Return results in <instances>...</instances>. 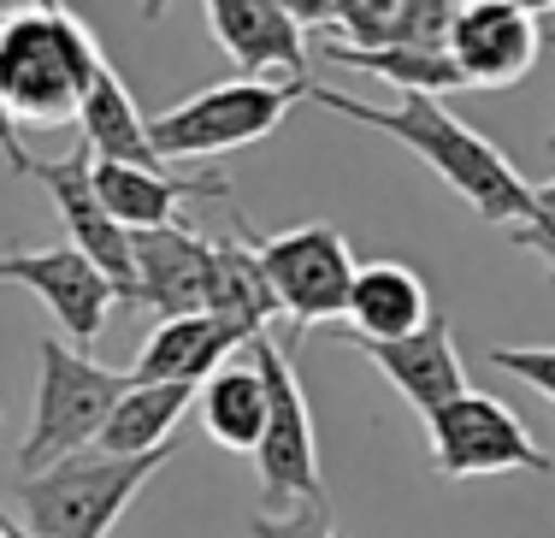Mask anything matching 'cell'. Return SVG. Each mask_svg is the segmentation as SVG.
<instances>
[{
	"instance_id": "44dd1931",
	"label": "cell",
	"mask_w": 555,
	"mask_h": 538,
	"mask_svg": "<svg viewBox=\"0 0 555 538\" xmlns=\"http://www.w3.org/2000/svg\"><path fill=\"white\" fill-rule=\"evenodd\" d=\"M195 402V385H137L118 397V409L107 420V432L95 438L101 456H154V450H171V426L190 414Z\"/></svg>"
},
{
	"instance_id": "5bb4252c",
	"label": "cell",
	"mask_w": 555,
	"mask_h": 538,
	"mask_svg": "<svg viewBox=\"0 0 555 538\" xmlns=\"http://www.w3.org/2000/svg\"><path fill=\"white\" fill-rule=\"evenodd\" d=\"M137 260V308L183 320V313H207V272H214V238L190 226L166 231H137L130 238Z\"/></svg>"
},
{
	"instance_id": "5b68a950",
	"label": "cell",
	"mask_w": 555,
	"mask_h": 538,
	"mask_svg": "<svg viewBox=\"0 0 555 538\" xmlns=\"http://www.w3.org/2000/svg\"><path fill=\"white\" fill-rule=\"evenodd\" d=\"M313 84V77H308ZM308 84H255V77H224V84L202 89V95L178 101V107L154 113L149 119V142L166 166L183 161H219L231 149H248V142L272 137L284 125L289 101L308 95Z\"/></svg>"
},
{
	"instance_id": "6da1fadb",
	"label": "cell",
	"mask_w": 555,
	"mask_h": 538,
	"mask_svg": "<svg viewBox=\"0 0 555 538\" xmlns=\"http://www.w3.org/2000/svg\"><path fill=\"white\" fill-rule=\"evenodd\" d=\"M308 101L313 107H332L337 119H354L378 137L402 142L408 154L438 172L485 226H532L538 214V190L514 172V161L496 149L491 137H479L467 119L443 107V101H396V107H373V101H354L343 89H325V84H308Z\"/></svg>"
},
{
	"instance_id": "3957f363",
	"label": "cell",
	"mask_w": 555,
	"mask_h": 538,
	"mask_svg": "<svg viewBox=\"0 0 555 538\" xmlns=\"http://www.w3.org/2000/svg\"><path fill=\"white\" fill-rule=\"evenodd\" d=\"M125 390H130V373L101 367L65 337H42L36 344V409H30V432L18 444V474L30 479L77 450H95V438L107 432Z\"/></svg>"
},
{
	"instance_id": "277c9868",
	"label": "cell",
	"mask_w": 555,
	"mask_h": 538,
	"mask_svg": "<svg viewBox=\"0 0 555 538\" xmlns=\"http://www.w3.org/2000/svg\"><path fill=\"white\" fill-rule=\"evenodd\" d=\"M171 462V450L154 456H101L77 450L65 462L42 467L18 491V521L36 538H107L113 521L137 503V491Z\"/></svg>"
},
{
	"instance_id": "484cf974",
	"label": "cell",
	"mask_w": 555,
	"mask_h": 538,
	"mask_svg": "<svg viewBox=\"0 0 555 538\" xmlns=\"http://www.w3.org/2000/svg\"><path fill=\"white\" fill-rule=\"evenodd\" d=\"M0 161L12 166V172H24L30 178V149H24V137H18V125H12V113H7V101H0Z\"/></svg>"
},
{
	"instance_id": "83f0119b",
	"label": "cell",
	"mask_w": 555,
	"mask_h": 538,
	"mask_svg": "<svg viewBox=\"0 0 555 538\" xmlns=\"http://www.w3.org/2000/svg\"><path fill=\"white\" fill-rule=\"evenodd\" d=\"M550 149H555V137H550Z\"/></svg>"
},
{
	"instance_id": "7402d4cb",
	"label": "cell",
	"mask_w": 555,
	"mask_h": 538,
	"mask_svg": "<svg viewBox=\"0 0 555 538\" xmlns=\"http://www.w3.org/2000/svg\"><path fill=\"white\" fill-rule=\"evenodd\" d=\"M325 54L354 65V72H373L385 84L402 89V101H443L449 89H461V72L449 65V54H426V48H378V54H354V48L325 42Z\"/></svg>"
},
{
	"instance_id": "d4e9b609",
	"label": "cell",
	"mask_w": 555,
	"mask_h": 538,
	"mask_svg": "<svg viewBox=\"0 0 555 538\" xmlns=\"http://www.w3.org/2000/svg\"><path fill=\"white\" fill-rule=\"evenodd\" d=\"M514 243L532 248V255H544V272H550V284H555V183L538 190V214H532V226L514 231Z\"/></svg>"
},
{
	"instance_id": "52a82bcc",
	"label": "cell",
	"mask_w": 555,
	"mask_h": 538,
	"mask_svg": "<svg viewBox=\"0 0 555 538\" xmlns=\"http://www.w3.org/2000/svg\"><path fill=\"white\" fill-rule=\"evenodd\" d=\"M248 361L267 379V438L255 450L260 485L272 497L267 509L313 503V497H325V485H320V444H313V414H308V390L296 379V361L272 332H260L248 344Z\"/></svg>"
},
{
	"instance_id": "8fae6325",
	"label": "cell",
	"mask_w": 555,
	"mask_h": 538,
	"mask_svg": "<svg viewBox=\"0 0 555 538\" xmlns=\"http://www.w3.org/2000/svg\"><path fill=\"white\" fill-rule=\"evenodd\" d=\"M89 166H95V161L77 149V154H65V161H36L30 178L42 183L48 195H54L65 231H72V248L95 260L101 279H107L113 291H118V302H130V308H137V260H130V231L118 226L107 207H101Z\"/></svg>"
},
{
	"instance_id": "7c38bea8",
	"label": "cell",
	"mask_w": 555,
	"mask_h": 538,
	"mask_svg": "<svg viewBox=\"0 0 555 538\" xmlns=\"http://www.w3.org/2000/svg\"><path fill=\"white\" fill-rule=\"evenodd\" d=\"M214 42L243 65L255 84H308V30L296 24L289 0H207Z\"/></svg>"
},
{
	"instance_id": "30bf717a",
	"label": "cell",
	"mask_w": 555,
	"mask_h": 538,
	"mask_svg": "<svg viewBox=\"0 0 555 538\" xmlns=\"http://www.w3.org/2000/svg\"><path fill=\"white\" fill-rule=\"evenodd\" d=\"M0 284L30 291L60 320V332L72 344H95L113 302H118V291L101 279V267L89 255H77L72 243L65 248H7L0 255Z\"/></svg>"
},
{
	"instance_id": "d6986e66",
	"label": "cell",
	"mask_w": 555,
	"mask_h": 538,
	"mask_svg": "<svg viewBox=\"0 0 555 538\" xmlns=\"http://www.w3.org/2000/svg\"><path fill=\"white\" fill-rule=\"evenodd\" d=\"M207 313L219 325H231L243 344H255L260 332H272V313H278V296L260 272L255 248L248 243H224L214 238V272H207Z\"/></svg>"
},
{
	"instance_id": "ac0fdd59",
	"label": "cell",
	"mask_w": 555,
	"mask_h": 538,
	"mask_svg": "<svg viewBox=\"0 0 555 538\" xmlns=\"http://www.w3.org/2000/svg\"><path fill=\"white\" fill-rule=\"evenodd\" d=\"M77 125H83V154L89 161H107V166H142V172H178L154 154L149 142V119L137 113L130 89L118 84V72L101 60V72L89 77L83 89V107H77Z\"/></svg>"
},
{
	"instance_id": "8992f818",
	"label": "cell",
	"mask_w": 555,
	"mask_h": 538,
	"mask_svg": "<svg viewBox=\"0 0 555 538\" xmlns=\"http://www.w3.org/2000/svg\"><path fill=\"white\" fill-rule=\"evenodd\" d=\"M243 243L255 248L260 272H267L272 296H278V313L289 320V332H313L325 320H343L349 308V284H354V248L337 226L313 219V226H296V231H278V238H260L248 219H236Z\"/></svg>"
},
{
	"instance_id": "ffe728a7",
	"label": "cell",
	"mask_w": 555,
	"mask_h": 538,
	"mask_svg": "<svg viewBox=\"0 0 555 538\" xmlns=\"http://www.w3.org/2000/svg\"><path fill=\"white\" fill-rule=\"evenodd\" d=\"M195 409H202V426L214 444L255 456L260 438H267V379H260L255 361H224L195 390Z\"/></svg>"
},
{
	"instance_id": "4fadbf2b",
	"label": "cell",
	"mask_w": 555,
	"mask_h": 538,
	"mask_svg": "<svg viewBox=\"0 0 555 538\" xmlns=\"http://www.w3.org/2000/svg\"><path fill=\"white\" fill-rule=\"evenodd\" d=\"M349 344L361 349L396 390H402V402L420 420H431L438 409H449V402H461L473 390L467 367H461V349H455V325H449V313H431L414 337H396V344H361V337H349Z\"/></svg>"
},
{
	"instance_id": "7a4b0ae2",
	"label": "cell",
	"mask_w": 555,
	"mask_h": 538,
	"mask_svg": "<svg viewBox=\"0 0 555 538\" xmlns=\"http://www.w3.org/2000/svg\"><path fill=\"white\" fill-rule=\"evenodd\" d=\"M95 72L101 42L72 7H18L0 18V101L12 125H72Z\"/></svg>"
},
{
	"instance_id": "e0dca14e",
	"label": "cell",
	"mask_w": 555,
	"mask_h": 538,
	"mask_svg": "<svg viewBox=\"0 0 555 538\" xmlns=\"http://www.w3.org/2000/svg\"><path fill=\"white\" fill-rule=\"evenodd\" d=\"M243 344L231 325H219L214 313H183V320H160L142 344L130 379L137 385H195L202 390L207 379L224 367V356Z\"/></svg>"
},
{
	"instance_id": "603a6c76",
	"label": "cell",
	"mask_w": 555,
	"mask_h": 538,
	"mask_svg": "<svg viewBox=\"0 0 555 538\" xmlns=\"http://www.w3.org/2000/svg\"><path fill=\"white\" fill-rule=\"evenodd\" d=\"M248 533L255 538H337L332 497H313V503H296V509H255Z\"/></svg>"
},
{
	"instance_id": "4316f807",
	"label": "cell",
	"mask_w": 555,
	"mask_h": 538,
	"mask_svg": "<svg viewBox=\"0 0 555 538\" xmlns=\"http://www.w3.org/2000/svg\"><path fill=\"white\" fill-rule=\"evenodd\" d=\"M0 527H7V538H36L30 527H24V521H12V515H7V509H0Z\"/></svg>"
},
{
	"instance_id": "ba28073f",
	"label": "cell",
	"mask_w": 555,
	"mask_h": 538,
	"mask_svg": "<svg viewBox=\"0 0 555 538\" xmlns=\"http://www.w3.org/2000/svg\"><path fill=\"white\" fill-rule=\"evenodd\" d=\"M431 444V474L443 479H485V474H555L550 450L526 432V420L502 409L496 397L467 390L461 402H449L426 420Z\"/></svg>"
},
{
	"instance_id": "cb8c5ba5",
	"label": "cell",
	"mask_w": 555,
	"mask_h": 538,
	"mask_svg": "<svg viewBox=\"0 0 555 538\" xmlns=\"http://www.w3.org/2000/svg\"><path fill=\"white\" fill-rule=\"evenodd\" d=\"M491 367L496 373H514L526 390H538V397L555 402V344H532V349H491Z\"/></svg>"
},
{
	"instance_id": "9a60e30c",
	"label": "cell",
	"mask_w": 555,
	"mask_h": 538,
	"mask_svg": "<svg viewBox=\"0 0 555 538\" xmlns=\"http://www.w3.org/2000/svg\"><path fill=\"white\" fill-rule=\"evenodd\" d=\"M95 178L101 207L118 226L137 238V231H166L183 226V202H231V178L219 172H142V166H89Z\"/></svg>"
},
{
	"instance_id": "2e32d148",
	"label": "cell",
	"mask_w": 555,
	"mask_h": 538,
	"mask_svg": "<svg viewBox=\"0 0 555 538\" xmlns=\"http://www.w3.org/2000/svg\"><path fill=\"white\" fill-rule=\"evenodd\" d=\"M349 337L361 344H396V337H414L420 325L431 320V296H426V279L402 260H366L354 267V284H349Z\"/></svg>"
},
{
	"instance_id": "9c48e42d",
	"label": "cell",
	"mask_w": 555,
	"mask_h": 538,
	"mask_svg": "<svg viewBox=\"0 0 555 538\" xmlns=\"http://www.w3.org/2000/svg\"><path fill=\"white\" fill-rule=\"evenodd\" d=\"M544 12L538 7H514V0H479L461 7L449 24V65L461 72L467 89H508L544 54Z\"/></svg>"
}]
</instances>
